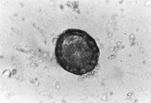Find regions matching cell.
<instances>
[{"instance_id": "cell-1", "label": "cell", "mask_w": 151, "mask_h": 103, "mask_svg": "<svg viewBox=\"0 0 151 103\" xmlns=\"http://www.w3.org/2000/svg\"><path fill=\"white\" fill-rule=\"evenodd\" d=\"M55 57L66 71L82 76L97 66L100 51L94 38L81 30L69 29L60 34L56 43Z\"/></svg>"}]
</instances>
